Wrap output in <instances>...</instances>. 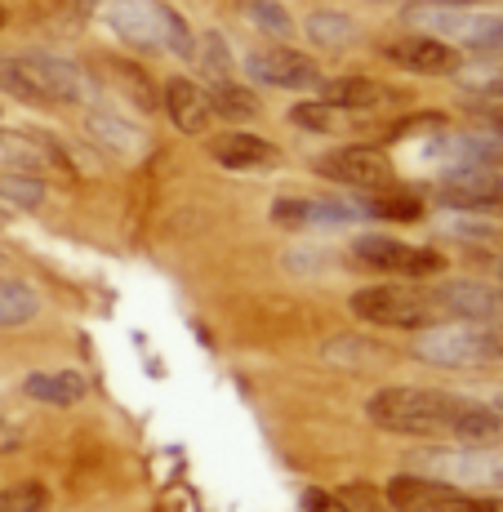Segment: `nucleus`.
I'll list each match as a JSON object with an SVG mask.
<instances>
[{"label": "nucleus", "mask_w": 503, "mask_h": 512, "mask_svg": "<svg viewBox=\"0 0 503 512\" xmlns=\"http://www.w3.org/2000/svg\"><path fill=\"white\" fill-rule=\"evenodd\" d=\"M366 419L392 437L455 441V446H495L503 437V415L495 406L446 388H414V383L374 388L366 397Z\"/></svg>", "instance_id": "nucleus-1"}, {"label": "nucleus", "mask_w": 503, "mask_h": 512, "mask_svg": "<svg viewBox=\"0 0 503 512\" xmlns=\"http://www.w3.org/2000/svg\"><path fill=\"white\" fill-rule=\"evenodd\" d=\"M90 14L116 41L143 54H179L192 58L196 32L187 27V18L165 0H90Z\"/></svg>", "instance_id": "nucleus-2"}, {"label": "nucleus", "mask_w": 503, "mask_h": 512, "mask_svg": "<svg viewBox=\"0 0 503 512\" xmlns=\"http://www.w3.org/2000/svg\"><path fill=\"white\" fill-rule=\"evenodd\" d=\"M0 94L27 107H72L90 98V76L58 54H9L0 58Z\"/></svg>", "instance_id": "nucleus-3"}, {"label": "nucleus", "mask_w": 503, "mask_h": 512, "mask_svg": "<svg viewBox=\"0 0 503 512\" xmlns=\"http://www.w3.org/2000/svg\"><path fill=\"white\" fill-rule=\"evenodd\" d=\"M352 317L366 321L379 330H428L441 326V308L432 281H379V285H361L348 299Z\"/></svg>", "instance_id": "nucleus-4"}, {"label": "nucleus", "mask_w": 503, "mask_h": 512, "mask_svg": "<svg viewBox=\"0 0 503 512\" xmlns=\"http://www.w3.org/2000/svg\"><path fill=\"white\" fill-rule=\"evenodd\" d=\"M414 357L441 370H481L503 361V321H441L419 330Z\"/></svg>", "instance_id": "nucleus-5"}, {"label": "nucleus", "mask_w": 503, "mask_h": 512, "mask_svg": "<svg viewBox=\"0 0 503 512\" xmlns=\"http://www.w3.org/2000/svg\"><path fill=\"white\" fill-rule=\"evenodd\" d=\"M352 259L361 263L374 277H397V281H437L446 277V254L432 250V245H414V241H397L388 232H361L348 245Z\"/></svg>", "instance_id": "nucleus-6"}, {"label": "nucleus", "mask_w": 503, "mask_h": 512, "mask_svg": "<svg viewBox=\"0 0 503 512\" xmlns=\"http://www.w3.org/2000/svg\"><path fill=\"white\" fill-rule=\"evenodd\" d=\"M383 499L392 512H503V495H472L428 472H397L383 486Z\"/></svg>", "instance_id": "nucleus-7"}, {"label": "nucleus", "mask_w": 503, "mask_h": 512, "mask_svg": "<svg viewBox=\"0 0 503 512\" xmlns=\"http://www.w3.org/2000/svg\"><path fill=\"white\" fill-rule=\"evenodd\" d=\"M317 174L339 187H352V192H379V187H392V161L383 147L374 143H343L330 147V152L317 161Z\"/></svg>", "instance_id": "nucleus-8"}, {"label": "nucleus", "mask_w": 503, "mask_h": 512, "mask_svg": "<svg viewBox=\"0 0 503 512\" xmlns=\"http://www.w3.org/2000/svg\"><path fill=\"white\" fill-rule=\"evenodd\" d=\"M245 76L254 85H268V90H317L325 81L321 76V63L303 49H290V45H268V49H254L245 58Z\"/></svg>", "instance_id": "nucleus-9"}, {"label": "nucleus", "mask_w": 503, "mask_h": 512, "mask_svg": "<svg viewBox=\"0 0 503 512\" xmlns=\"http://www.w3.org/2000/svg\"><path fill=\"white\" fill-rule=\"evenodd\" d=\"M379 54L388 58L392 67H401V72L410 76H455L463 67V54L450 41H441V36H428V32H401L392 36V41L379 45Z\"/></svg>", "instance_id": "nucleus-10"}, {"label": "nucleus", "mask_w": 503, "mask_h": 512, "mask_svg": "<svg viewBox=\"0 0 503 512\" xmlns=\"http://www.w3.org/2000/svg\"><path fill=\"white\" fill-rule=\"evenodd\" d=\"M366 219L361 201H334V196H281L272 201V223L276 228H343V223Z\"/></svg>", "instance_id": "nucleus-11"}, {"label": "nucleus", "mask_w": 503, "mask_h": 512, "mask_svg": "<svg viewBox=\"0 0 503 512\" xmlns=\"http://www.w3.org/2000/svg\"><path fill=\"white\" fill-rule=\"evenodd\" d=\"M437 308L446 321H503V285L490 281H432Z\"/></svg>", "instance_id": "nucleus-12"}, {"label": "nucleus", "mask_w": 503, "mask_h": 512, "mask_svg": "<svg viewBox=\"0 0 503 512\" xmlns=\"http://www.w3.org/2000/svg\"><path fill=\"white\" fill-rule=\"evenodd\" d=\"M437 201L450 210H495L503 205V174L495 165H459L437 183Z\"/></svg>", "instance_id": "nucleus-13"}, {"label": "nucleus", "mask_w": 503, "mask_h": 512, "mask_svg": "<svg viewBox=\"0 0 503 512\" xmlns=\"http://www.w3.org/2000/svg\"><path fill=\"white\" fill-rule=\"evenodd\" d=\"M210 156L232 174H268L281 165V147L250 130H223L219 139H210Z\"/></svg>", "instance_id": "nucleus-14"}, {"label": "nucleus", "mask_w": 503, "mask_h": 512, "mask_svg": "<svg viewBox=\"0 0 503 512\" xmlns=\"http://www.w3.org/2000/svg\"><path fill=\"white\" fill-rule=\"evenodd\" d=\"M161 107L179 134H210V125H214L210 94H205V85H196L192 76H170L161 90Z\"/></svg>", "instance_id": "nucleus-15"}, {"label": "nucleus", "mask_w": 503, "mask_h": 512, "mask_svg": "<svg viewBox=\"0 0 503 512\" xmlns=\"http://www.w3.org/2000/svg\"><path fill=\"white\" fill-rule=\"evenodd\" d=\"M317 98L339 112H379V107H392L397 103V90L374 76H330V81L317 85Z\"/></svg>", "instance_id": "nucleus-16"}, {"label": "nucleus", "mask_w": 503, "mask_h": 512, "mask_svg": "<svg viewBox=\"0 0 503 512\" xmlns=\"http://www.w3.org/2000/svg\"><path fill=\"white\" fill-rule=\"evenodd\" d=\"M23 392L32 401H41V406H76V401L90 397V379H85L81 370H32L23 379Z\"/></svg>", "instance_id": "nucleus-17"}, {"label": "nucleus", "mask_w": 503, "mask_h": 512, "mask_svg": "<svg viewBox=\"0 0 503 512\" xmlns=\"http://www.w3.org/2000/svg\"><path fill=\"white\" fill-rule=\"evenodd\" d=\"M41 312H45V299L36 285H27L23 277H0V330L32 326Z\"/></svg>", "instance_id": "nucleus-18"}, {"label": "nucleus", "mask_w": 503, "mask_h": 512, "mask_svg": "<svg viewBox=\"0 0 503 512\" xmlns=\"http://www.w3.org/2000/svg\"><path fill=\"white\" fill-rule=\"evenodd\" d=\"M361 214H366V219H379V223H419L423 201L410 192L379 187V192H361Z\"/></svg>", "instance_id": "nucleus-19"}, {"label": "nucleus", "mask_w": 503, "mask_h": 512, "mask_svg": "<svg viewBox=\"0 0 503 512\" xmlns=\"http://www.w3.org/2000/svg\"><path fill=\"white\" fill-rule=\"evenodd\" d=\"M210 107H214V121H254L259 116V94L241 81H214L210 90Z\"/></svg>", "instance_id": "nucleus-20"}, {"label": "nucleus", "mask_w": 503, "mask_h": 512, "mask_svg": "<svg viewBox=\"0 0 503 512\" xmlns=\"http://www.w3.org/2000/svg\"><path fill=\"white\" fill-rule=\"evenodd\" d=\"M303 32H308V41L317 49H348L357 41V23H352L343 9H317Z\"/></svg>", "instance_id": "nucleus-21"}, {"label": "nucleus", "mask_w": 503, "mask_h": 512, "mask_svg": "<svg viewBox=\"0 0 503 512\" xmlns=\"http://www.w3.org/2000/svg\"><path fill=\"white\" fill-rule=\"evenodd\" d=\"M343 116H348V112L321 103V98H303V103L290 107V125H294V130H303V134H339Z\"/></svg>", "instance_id": "nucleus-22"}, {"label": "nucleus", "mask_w": 503, "mask_h": 512, "mask_svg": "<svg viewBox=\"0 0 503 512\" xmlns=\"http://www.w3.org/2000/svg\"><path fill=\"white\" fill-rule=\"evenodd\" d=\"M192 63L210 76V85L214 81H228V76H232V49H228V41H223L219 32H205V36H196Z\"/></svg>", "instance_id": "nucleus-23"}, {"label": "nucleus", "mask_w": 503, "mask_h": 512, "mask_svg": "<svg viewBox=\"0 0 503 512\" xmlns=\"http://www.w3.org/2000/svg\"><path fill=\"white\" fill-rule=\"evenodd\" d=\"M245 18H250L263 36H272V41L294 36V14L281 5V0H245Z\"/></svg>", "instance_id": "nucleus-24"}, {"label": "nucleus", "mask_w": 503, "mask_h": 512, "mask_svg": "<svg viewBox=\"0 0 503 512\" xmlns=\"http://www.w3.org/2000/svg\"><path fill=\"white\" fill-rule=\"evenodd\" d=\"M54 495L45 481H14L0 490V512H49Z\"/></svg>", "instance_id": "nucleus-25"}, {"label": "nucleus", "mask_w": 503, "mask_h": 512, "mask_svg": "<svg viewBox=\"0 0 503 512\" xmlns=\"http://www.w3.org/2000/svg\"><path fill=\"white\" fill-rule=\"evenodd\" d=\"M0 196H14V201H23L27 210H32V205L45 201V183L32 179V174H5V179H0Z\"/></svg>", "instance_id": "nucleus-26"}, {"label": "nucleus", "mask_w": 503, "mask_h": 512, "mask_svg": "<svg viewBox=\"0 0 503 512\" xmlns=\"http://www.w3.org/2000/svg\"><path fill=\"white\" fill-rule=\"evenodd\" d=\"M90 130H94L103 143H116L121 152H134V147H138L134 130H125V125L116 121V116H107V112H90Z\"/></svg>", "instance_id": "nucleus-27"}, {"label": "nucleus", "mask_w": 503, "mask_h": 512, "mask_svg": "<svg viewBox=\"0 0 503 512\" xmlns=\"http://www.w3.org/2000/svg\"><path fill=\"white\" fill-rule=\"evenodd\" d=\"M441 134L446 130V116L441 112H414V116H401L397 125L388 130V139H410V134Z\"/></svg>", "instance_id": "nucleus-28"}, {"label": "nucleus", "mask_w": 503, "mask_h": 512, "mask_svg": "<svg viewBox=\"0 0 503 512\" xmlns=\"http://www.w3.org/2000/svg\"><path fill=\"white\" fill-rule=\"evenodd\" d=\"M308 512H352L339 495H308Z\"/></svg>", "instance_id": "nucleus-29"}, {"label": "nucleus", "mask_w": 503, "mask_h": 512, "mask_svg": "<svg viewBox=\"0 0 503 512\" xmlns=\"http://www.w3.org/2000/svg\"><path fill=\"white\" fill-rule=\"evenodd\" d=\"M486 125L495 134H503V107H486Z\"/></svg>", "instance_id": "nucleus-30"}, {"label": "nucleus", "mask_w": 503, "mask_h": 512, "mask_svg": "<svg viewBox=\"0 0 503 512\" xmlns=\"http://www.w3.org/2000/svg\"><path fill=\"white\" fill-rule=\"evenodd\" d=\"M5 23H9V14H5V5H0V32H5Z\"/></svg>", "instance_id": "nucleus-31"}, {"label": "nucleus", "mask_w": 503, "mask_h": 512, "mask_svg": "<svg viewBox=\"0 0 503 512\" xmlns=\"http://www.w3.org/2000/svg\"><path fill=\"white\" fill-rule=\"evenodd\" d=\"M0 437H5V419H0Z\"/></svg>", "instance_id": "nucleus-32"}, {"label": "nucleus", "mask_w": 503, "mask_h": 512, "mask_svg": "<svg viewBox=\"0 0 503 512\" xmlns=\"http://www.w3.org/2000/svg\"><path fill=\"white\" fill-rule=\"evenodd\" d=\"M495 410H499V415H503V397H499V406H495Z\"/></svg>", "instance_id": "nucleus-33"}]
</instances>
